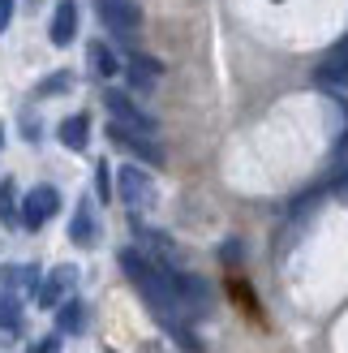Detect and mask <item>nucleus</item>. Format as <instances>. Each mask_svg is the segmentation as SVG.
Segmentation results:
<instances>
[{
	"label": "nucleus",
	"instance_id": "nucleus-1",
	"mask_svg": "<svg viewBox=\"0 0 348 353\" xmlns=\"http://www.w3.org/2000/svg\"><path fill=\"white\" fill-rule=\"evenodd\" d=\"M116 194H120V203H125L129 211L155 207V181H151L142 168H133V164H125V168L116 172Z\"/></svg>",
	"mask_w": 348,
	"mask_h": 353
},
{
	"label": "nucleus",
	"instance_id": "nucleus-2",
	"mask_svg": "<svg viewBox=\"0 0 348 353\" xmlns=\"http://www.w3.org/2000/svg\"><path fill=\"white\" fill-rule=\"evenodd\" d=\"M103 108L112 112V125H125V130H138V134H155V130H160V121L138 108L125 91H108V95H103Z\"/></svg>",
	"mask_w": 348,
	"mask_h": 353
},
{
	"label": "nucleus",
	"instance_id": "nucleus-3",
	"mask_svg": "<svg viewBox=\"0 0 348 353\" xmlns=\"http://www.w3.org/2000/svg\"><path fill=\"white\" fill-rule=\"evenodd\" d=\"M95 9L103 17V26L120 39H133L138 26H142V9H138V0H95Z\"/></svg>",
	"mask_w": 348,
	"mask_h": 353
},
{
	"label": "nucleus",
	"instance_id": "nucleus-4",
	"mask_svg": "<svg viewBox=\"0 0 348 353\" xmlns=\"http://www.w3.org/2000/svg\"><path fill=\"white\" fill-rule=\"evenodd\" d=\"M74 289H78V268L61 263V268H52V272L39 280V289H34V302H39L43 310H56Z\"/></svg>",
	"mask_w": 348,
	"mask_h": 353
},
{
	"label": "nucleus",
	"instance_id": "nucleus-5",
	"mask_svg": "<svg viewBox=\"0 0 348 353\" xmlns=\"http://www.w3.org/2000/svg\"><path fill=\"white\" fill-rule=\"evenodd\" d=\"M61 211V194L56 185H34L26 199H22V224L26 228H43L52 216Z\"/></svg>",
	"mask_w": 348,
	"mask_h": 353
},
{
	"label": "nucleus",
	"instance_id": "nucleus-6",
	"mask_svg": "<svg viewBox=\"0 0 348 353\" xmlns=\"http://www.w3.org/2000/svg\"><path fill=\"white\" fill-rule=\"evenodd\" d=\"M108 138H112L116 147L133 151L138 160H146V164H164V151H160V143H155L151 134H138V130H125V125H108Z\"/></svg>",
	"mask_w": 348,
	"mask_h": 353
},
{
	"label": "nucleus",
	"instance_id": "nucleus-7",
	"mask_svg": "<svg viewBox=\"0 0 348 353\" xmlns=\"http://www.w3.org/2000/svg\"><path fill=\"white\" fill-rule=\"evenodd\" d=\"M314 82L327 86V91H344L348 86V43H336L327 52V61L314 69Z\"/></svg>",
	"mask_w": 348,
	"mask_h": 353
},
{
	"label": "nucleus",
	"instance_id": "nucleus-8",
	"mask_svg": "<svg viewBox=\"0 0 348 353\" xmlns=\"http://www.w3.org/2000/svg\"><path fill=\"white\" fill-rule=\"evenodd\" d=\"M125 74H129V86H138V91H155L164 78V65L155 57H146V52H133L125 61Z\"/></svg>",
	"mask_w": 348,
	"mask_h": 353
},
{
	"label": "nucleus",
	"instance_id": "nucleus-9",
	"mask_svg": "<svg viewBox=\"0 0 348 353\" xmlns=\"http://www.w3.org/2000/svg\"><path fill=\"white\" fill-rule=\"evenodd\" d=\"M47 34H52V43H56V48L74 43V34H78V0H61L56 13H52Z\"/></svg>",
	"mask_w": 348,
	"mask_h": 353
},
{
	"label": "nucleus",
	"instance_id": "nucleus-10",
	"mask_svg": "<svg viewBox=\"0 0 348 353\" xmlns=\"http://www.w3.org/2000/svg\"><path fill=\"white\" fill-rule=\"evenodd\" d=\"M56 134H61V143H65L69 151H82L86 143H91V117H86V112H74V117H65Z\"/></svg>",
	"mask_w": 348,
	"mask_h": 353
},
{
	"label": "nucleus",
	"instance_id": "nucleus-11",
	"mask_svg": "<svg viewBox=\"0 0 348 353\" xmlns=\"http://www.w3.org/2000/svg\"><path fill=\"white\" fill-rule=\"evenodd\" d=\"M69 237H74V245H95V241H99V224H95L91 203H78L74 224H69Z\"/></svg>",
	"mask_w": 348,
	"mask_h": 353
},
{
	"label": "nucleus",
	"instance_id": "nucleus-12",
	"mask_svg": "<svg viewBox=\"0 0 348 353\" xmlns=\"http://www.w3.org/2000/svg\"><path fill=\"white\" fill-rule=\"evenodd\" d=\"M22 327V306H17V293H0V345H9Z\"/></svg>",
	"mask_w": 348,
	"mask_h": 353
},
{
	"label": "nucleus",
	"instance_id": "nucleus-13",
	"mask_svg": "<svg viewBox=\"0 0 348 353\" xmlns=\"http://www.w3.org/2000/svg\"><path fill=\"white\" fill-rule=\"evenodd\" d=\"M56 327L65 332V336H74V332L86 327V306L78 302V297H65V302L56 306Z\"/></svg>",
	"mask_w": 348,
	"mask_h": 353
},
{
	"label": "nucleus",
	"instance_id": "nucleus-14",
	"mask_svg": "<svg viewBox=\"0 0 348 353\" xmlns=\"http://www.w3.org/2000/svg\"><path fill=\"white\" fill-rule=\"evenodd\" d=\"M0 285H5V293L39 289V272H34V268H17V263H9V268H0Z\"/></svg>",
	"mask_w": 348,
	"mask_h": 353
},
{
	"label": "nucleus",
	"instance_id": "nucleus-15",
	"mask_svg": "<svg viewBox=\"0 0 348 353\" xmlns=\"http://www.w3.org/2000/svg\"><path fill=\"white\" fill-rule=\"evenodd\" d=\"M86 57H91V69H95L99 78H116L120 69H125V65H120V57H116L108 43H91V48H86Z\"/></svg>",
	"mask_w": 348,
	"mask_h": 353
},
{
	"label": "nucleus",
	"instance_id": "nucleus-16",
	"mask_svg": "<svg viewBox=\"0 0 348 353\" xmlns=\"http://www.w3.org/2000/svg\"><path fill=\"white\" fill-rule=\"evenodd\" d=\"M0 220H5V224L22 220V211H17V185L13 181H0Z\"/></svg>",
	"mask_w": 348,
	"mask_h": 353
},
{
	"label": "nucleus",
	"instance_id": "nucleus-17",
	"mask_svg": "<svg viewBox=\"0 0 348 353\" xmlns=\"http://www.w3.org/2000/svg\"><path fill=\"white\" fill-rule=\"evenodd\" d=\"M69 82H74V74H65V69H61V74H52V78L39 82V95H65Z\"/></svg>",
	"mask_w": 348,
	"mask_h": 353
},
{
	"label": "nucleus",
	"instance_id": "nucleus-18",
	"mask_svg": "<svg viewBox=\"0 0 348 353\" xmlns=\"http://www.w3.org/2000/svg\"><path fill=\"white\" fill-rule=\"evenodd\" d=\"M30 353H61V332H52V336L34 341V345H30Z\"/></svg>",
	"mask_w": 348,
	"mask_h": 353
},
{
	"label": "nucleus",
	"instance_id": "nucleus-19",
	"mask_svg": "<svg viewBox=\"0 0 348 353\" xmlns=\"http://www.w3.org/2000/svg\"><path fill=\"white\" fill-rule=\"evenodd\" d=\"M9 22H13V0H0V34L9 30Z\"/></svg>",
	"mask_w": 348,
	"mask_h": 353
},
{
	"label": "nucleus",
	"instance_id": "nucleus-20",
	"mask_svg": "<svg viewBox=\"0 0 348 353\" xmlns=\"http://www.w3.org/2000/svg\"><path fill=\"white\" fill-rule=\"evenodd\" d=\"M99 199H112V190H108V164H99Z\"/></svg>",
	"mask_w": 348,
	"mask_h": 353
},
{
	"label": "nucleus",
	"instance_id": "nucleus-21",
	"mask_svg": "<svg viewBox=\"0 0 348 353\" xmlns=\"http://www.w3.org/2000/svg\"><path fill=\"white\" fill-rule=\"evenodd\" d=\"M0 143H5V125H0Z\"/></svg>",
	"mask_w": 348,
	"mask_h": 353
},
{
	"label": "nucleus",
	"instance_id": "nucleus-22",
	"mask_svg": "<svg viewBox=\"0 0 348 353\" xmlns=\"http://www.w3.org/2000/svg\"><path fill=\"white\" fill-rule=\"evenodd\" d=\"M34 5H39V0H34Z\"/></svg>",
	"mask_w": 348,
	"mask_h": 353
},
{
	"label": "nucleus",
	"instance_id": "nucleus-23",
	"mask_svg": "<svg viewBox=\"0 0 348 353\" xmlns=\"http://www.w3.org/2000/svg\"><path fill=\"white\" fill-rule=\"evenodd\" d=\"M108 353H112V349H108Z\"/></svg>",
	"mask_w": 348,
	"mask_h": 353
},
{
	"label": "nucleus",
	"instance_id": "nucleus-24",
	"mask_svg": "<svg viewBox=\"0 0 348 353\" xmlns=\"http://www.w3.org/2000/svg\"><path fill=\"white\" fill-rule=\"evenodd\" d=\"M344 43H348V39H344Z\"/></svg>",
	"mask_w": 348,
	"mask_h": 353
}]
</instances>
